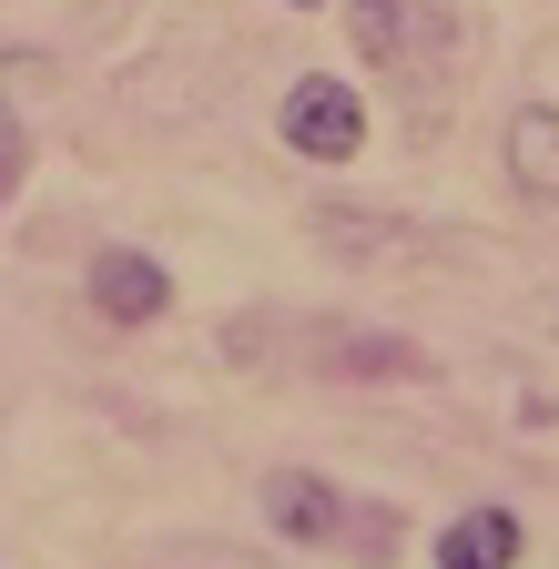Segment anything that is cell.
I'll list each match as a JSON object with an SVG mask.
<instances>
[{
  "label": "cell",
  "mask_w": 559,
  "mask_h": 569,
  "mask_svg": "<svg viewBox=\"0 0 559 569\" xmlns=\"http://www.w3.org/2000/svg\"><path fill=\"white\" fill-rule=\"evenodd\" d=\"M163 306H173L163 254H143V244H102V254H92V316H102V326H153Z\"/></svg>",
  "instance_id": "4"
},
{
  "label": "cell",
  "mask_w": 559,
  "mask_h": 569,
  "mask_svg": "<svg viewBox=\"0 0 559 569\" xmlns=\"http://www.w3.org/2000/svg\"><path fill=\"white\" fill-rule=\"evenodd\" d=\"M346 41H357L367 71H397V82H438L458 61L448 0H346Z\"/></svg>",
  "instance_id": "1"
},
{
  "label": "cell",
  "mask_w": 559,
  "mask_h": 569,
  "mask_svg": "<svg viewBox=\"0 0 559 569\" xmlns=\"http://www.w3.org/2000/svg\"><path fill=\"white\" fill-rule=\"evenodd\" d=\"M336 367L346 377H428V346H407V336H346Z\"/></svg>",
  "instance_id": "7"
},
{
  "label": "cell",
  "mask_w": 559,
  "mask_h": 569,
  "mask_svg": "<svg viewBox=\"0 0 559 569\" xmlns=\"http://www.w3.org/2000/svg\"><path fill=\"white\" fill-rule=\"evenodd\" d=\"M153 569H244V559H224V549H203V559H193V549H163Z\"/></svg>",
  "instance_id": "9"
},
{
  "label": "cell",
  "mask_w": 559,
  "mask_h": 569,
  "mask_svg": "<svg viewBox=\"0 0 559 569\" xmlns=\"http://www.w3.org/2000/svg\"><path fill=\"white\" fill-rule=\"evenodd\" d=\"M499 163H509V183H519L539 213H559V102L509 112V132H499Z\"/></svg>",
  "instance_id": "6"
},
{
  "label": "cell",
  "mask_w": 559,
  "mask_h": 569,
  "mask_svg": "<svg viewBox=\"0 0 559 569\" xmlns=\"http://www.w3.org/2000/svg\"><path fill=\"white\" fill-rule=\"evenodd\" d=\"M254 498H264V519H274V539H286V549H346V519H357V498H346L326 468H274Z\"/></svg>",
  "instance_id": "3"
},
{
  "label": "cell",
  "mask_w": 559,
  "mask_h": 569,
  "mask_svg": "<svg viewBox=\"0 0 559 569\" xmlns=\"http://www.w3.org/2000/svg\"><path fill=\"white\" fill-rule=\"evenodd\" d=\"M286 11H316V0H286Z\"/></svg>",
  "instance_id": "10"
},
{
  "label": "cell",
  "mask_w": 559,
  "mask_h": 569,
  "mask_svg": "<svg viewBox=\"0 0 559 569\" xmlns=\"http://www.w3.org/2000/svg\"><path fill=\"white\" fill-rule=\"evenodd\" d=\"M274 132H286V153L306 163H357L367 153V92L346 82V71H296L286 82V112H274Z\"/></svg>",
  "instance_id": "2"
},
{
  "label": "cell",
  "mask_w": 559,
  "mask_h": 569,
  "mask_svg": "<svg viewBox=\"0 0 559 569\" xmlns=\"http://www.w3.org/2000/svg\"><path fill=\"white\" fill-rule=\"evenodd\" d=\"M519 559H529V519L499 509V498H478L438 529V569H519Z\"/></svg>",
  "instance_id": "5"
},
{
  "label": "cell",
  "mask_w": 559,
  "mask_h": 569,
  "mask_svg": "<svg viewBox=\"0 0 559 569\" xmlns=\"http://www.w3.org/2000/svg\"><path fill=\"white\" fill-rule=\"evenodd\" d=\"M11 183H21V122L0 112V193H11Z\"/></svg>",
  "instance_id": "8"
}]
</instances>
